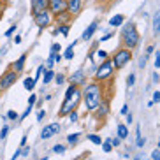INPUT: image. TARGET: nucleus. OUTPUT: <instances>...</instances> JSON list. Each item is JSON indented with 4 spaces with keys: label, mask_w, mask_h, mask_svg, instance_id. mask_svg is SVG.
<instances>
[{
    "label": "nucleus",
    "mask_w": 160,
    "mask_h": 160,
    "mask_svg": "<svg viewBox=\"0 0 160 160\" xmlns=\"http://www.w3.org/2000/svg\"><path fill=\"white\" fill-rule=\"evenodd\" d=\"M109 142H111V146H113V148H120V144H122V139H120V137H109Z\"/></svg>",
    "instance_id": "obj_28"
},
{
    "label": "nucleus",
    "mask_w": 160,
    "mask_h": 160,
    "mask_svg": "<svg viewBox=\"0 0 160 160\" xmlns=\"http://www.w3.org/2000/svg\"><path fill=\"white\" fill-rule=\"evenodd\" d=\"M53 153H57V155H63V153H65V146H63V144H55V146H53Z\"/></svg>",
    "instance_id": "obj_25"
},
{
    "label": "nucleus",
    "mask_w": 160,
    "mask_h": 160,
    "mask_svg": "<svg viewBox=\"0 0 160 160\" xmlns=\"http://www.w3.org/2000/svg\"><path fill=\"white\" fill-rule=\"evenodd\" d=\"M120 113H122V114H127V113H128V106H123V108H122V111H120Z\"/></svg>",
    "instance_id": "obj_50"
},
{
    "label": "nucleus",
    "mask_w": 160,
    "mask_h": 160,
    "mask_svg": "<svg viewBox=\"0 0 160 160\" xmlns=\"http://www.w3.org/2000/svg\"><path fill=\"white\" fill-rule=\"evenodd\" d=\"M60 49H62V46H60V44H53V46H51V51H49V57H53V55H57V53L60 51Z\"/></svg>",
    "instance_id": "obj_34"
},
{
    "label": "nucleus",
    "mask_w": 160,
    "mask_h": 160,
    "mask_svg": "<svg viewBox=\"0 0 160 160\" xmlns=\"http://www.w3.org/2000/svg\"><path fill=\"white\" fill-rule=\"evenodd\" d=\"M146 62H148V55H144V57H141V58H139V63H137V65H139V67L142 69V67L146 65Z\"/></svg>",
    "instance_id": "obj_41"
},
{
    "label": "nucleus",
    "mask_w": 160,
    "mask_h": 160,
    "mask_svg": "<svg viewBox=\"0 0 160 160\" xmlns=\"http://www.w3.org/2000/svg\"><path fill=\"white\" fill-rule=\"evenodd\" d=\"M134 120H132V113H127V123H132Z\"/></svg>",
    "instance_id": "obj_51"
},
{
    "label": "nucleus",
    "mask_w": 160,
    "mask_h": 160,
    "mask_svg": "<svg viewBox=\"0 0 160 160\" xmlns=\"http://www.w3.org/2000/svg\"><path fill=\"white\" fill-rule=\"evenodd\" d=\"M27 139H28V137H27V134H25V136L21 137V142H19V148H23V146H27Z\"/></svg>",
    "instance_id": "obj_47"
},
{
    "label": "nucleus",
    "mask_w": 160,
    "mask_h": 160,
    "mask_svg": "<svg viewBox=\"0 0 160 160\" xmlns=\"http://www.w3.org/2000/svg\"><path fill=\"white\" fill-rule=\"evenodd\" d=\"M97 57H99L100 60H106V58H108V53L104 51V49H97Z\"/></svg>",
    "instance_id": "obj_37"
},
{
    "label": "nucleus",
    "mask_w": 160,
    "mask_h": 160,
    "mask_svg": "<svg viewBox=\"0 0 160 160\" xmlns=\"http://www.w3.org/2000/svg\"><path fill=\"white\" fill-rule=\"evenodd\" d=\"M151 78H153V83H158V81H160V76L157 74V72H155L153 76H151Z\"/></svg>",
    "instance_id": "obj_49"
},
{
    "label": "nucleus",
    "mask_w": 160,
    "mask_h": 160,
    "mask_svg": "<svg viewBox=\"0 0 160 160\" xmlns=\"http://www.w3.org/2000/svg\"><path fill=\"white\" fill-rule=\"evenodd\" d=\"M5 116H7V120H18L19 114L16 113V111H12V109H11V111H7V114H5Z\"/></svg>",
    "instance_id": "obj_33"
},
{
    "label": "nucleus",
    "mask_w": 160,
    "mask_h": 160,
    "mask_svg": "<svg viewBox=\"0 0 160 160\" xmlns=\"http://www.w3.org/2000/svg\"><path fill=\"white\" fill-rule=\"evenodd\" d=\"M39 160H48V157H42V158H39Z\"/></svg>",
    "instance_id": "obj_55"
},
{
    "label": "nucleus",
    "mask_w": 160,
    "mask_h": 160,
    "mask_svg": "<svg viewBox=\"0 0 160 160\" xmlns=\"http://www.w3.org/2000/svg\"><path fill=\"white\" fill-rule=\"evenodd\" d=\"M130 60H132V51L128 49V48H122V49H118V51L113 55V58H111L114 69H123V67L127 65Z\"/></svg>",
    "instance_id": "obj_5"
},
{
    "label": "nucleus",
    "mask_w": 160,
    "mask_h": 160,
    "mask_svg": "<svg viewBox=\"0 0 160 160\" xmlns=\"http://www.w3.org/2000/svg\"><path fill=\"white\" fill-rule=\"evenodd\" d=\"M58 33H62V35H63V37H67V35H69V32H71V27H69V25H58Z\"/></svg>",
    "instance_id": "obj_23"
},
{
    "label": "nucleus",
    "mask_w": 160,
    "mask_h": 160,
    "mask_svg": "<svg viewBox=\"0 0 160 160\" xmlns=\"http://www.w3.org/2000/svg\"><path fill=\"white\" fill-rule=\"evenodd\" d=\"M28 153H30V148H28V146H23V150H21V155H23V157H28Z\"/></svg>",
    "instance_id": "obj_44"
},
{
    "label": "nucleus",
    "mask_w": 160,
    "mask_h": 160,
    "mask_svg": "<svg viewBox=\"0 0 160 160\" xmlns=\"http://www.w3.org/2000/svg\"><path fill=\"white\" fill-rule=\"evenodd\" d=\"M30 2H32V14L42 9H48V0H30Z\"/></svg>",
    "instance_id": "obj_14"
},
{
    "label": "nucleus",
    "mask_w": 160,
    "mask_h": 160,
    "mask_svg": "<svg viewBox=\"0 0 160 160\" xmlns=\"http://www.w3.org/2000/svg\"><path fill=\"white\" fill-rule=\"evenodd\" d=\"M60 123L55 122V123H49V125H46V127L41 130V139L42 141H48V139H51V137H55L60 132Z\"/></svg>",
    "instance_id": "obj_9"
},
{
    "label": "nucleus",
    "mask_w": 160,
    "mask_h": 160,
    "mask_svg": "<svg viewBox=\"0 0 160 160\" xmlns=\"http://www.w3.org/2000/svg\"><path fill=\"white\" fill-rule=\"evenodd\" d=\"M0 16H2V14H0Z\"/></svg>",
    "instance_id": "obj_59"
},
{
    "label": "nucleus",
    "mask_w": 160,
    "mask_h": 160,
    "mask_svg": "<svg viewBox=\"0 0 160 160\" xmlns=\"http://www.w3.org/2000/svg\"><path fill=\"white\" fill-rule=\"evenodd\" d=\"M113 72H114V65H113V62L111 60H102L100 62V65L95 69V79L97 81H108V79H111L113 78Z\"/></svg>",
    "instance_id": "obj_4"
},
{
    "label": "nucleus",
    "mask_w": 160,
    "mask_h": 160,
    "mask_svg": "<svg viewBox=\"0 0 160 160\" xmlns=\"http://www.w3.org/2000/svg\"><path fill=\"white\" fill-rule=\"evenodd\" d=\"M151 160H160V157H155V158H151Z\"/></svg>",
    "instance_id": "obj_56"
},
{
    "label": "nucleus",
    "mask_w": 160,
    "mask_h": 160,
    "mask_svg": "<svg viewBox=\"0 0 160 160\" xmlns=\"http://www.w3.org/2000/svg\"><path fill=\"white\" fill-rule=\"evenodd\" d=\"M116 136L120 137V139H128V128L125 123H118V127H116Z\"/></svg>",
    "instance_id": "obj_15"
},
{
    "label": "nucleus",
    "mask_w": 160,
    "mask_h": 160,
    "mask_svg": "<svg viewBox=\"0 0 160 160\" xmlns=\"http://www.w3.org/2000/svg\"><path fill=\"white\" fill-rule=\"evenodd\" d=\"M111 37H113V33H106L104 37H100V42H106V41H109Z\"/></svg>",
    "instance_id": "obj_45"
},
{
    "label": "nucleus",
    "mask_w": 160,
    "mask_h": 160,
    "mask_svg": "<svg viewBox=\"0 0 160 160\" xmlns=\"http://www.w3.org/2000/svg\"><path fill=\"white\" fill-rule=\"evenodd\" d=\"M44 71H46V69H44V65H39V67H37V72H35V78H33L35 85H37V81L42 78V72H44Z\"/></svg>",
    "instance_id": "obj_27"
},
{
    "label": "nucleus",
    "mask_w": 160,
    "mask_h": 160,
    "mask_svg": "<svg viewBox=\"0 0 160 160\" xmlns=\"http://www.w3.org/2000/svg\"><path fill=\"white\" fill-rule=\"evenodd\" d=\"M97 28H99V23H97V21H92V23L85 28V32H83L81 39H83V41H90V39L93 37V33L97 32Z\"/></svg>",
    "instance_id": "obj_11"
},
{
    "label": "nucleus",
    "mask_w": 160,
    "mask_h": 160,
    "mask_svg": "<svg viewBox=\"0 0 160 160\" xmlns=\"http://www.w3.org/2000/svg\"><path fill=\"white\" fill-rule=\"evenodd\" d=\"M7 134H9V125H4L2 130H0V141H4L5 137H7Z\"/></svg>",
    "instance_id": "obj_31"
},
{
    "label": "nucleus",
    "mask_w": 160,
    "mask_h": 160,
    "mask_svg": "<svg viewBox=\"0 0 160 160\" xmlns=\"http://www.w3.org/2000/svg\"><path fill=\"white\" fill-rule=\"evenodd\" d=\"M83 11V0H67V12L71 16H78Z\"/></svg>",
    "instance_id": "obj_10"
},
{
    "label": "nucleus",
    "mask_w": 160,
    "mask_h": 160,
    "mask_svg": "<svg viewBox=\"0 0 160 160\" xmlns=\"http://www.w3.org/2000/svg\"><path fill=\"white\" fill-rule=\"evenodd\" d=\"M158 148H160V139H158Z\"/></svg>",
    "instance_id": "obj_58"
},
{
    "label": "nucleus",
    "mask_w": 160,
    "mask_h": 160,
    "mask_svg": "<svg viewBox=\"0 0 160 160\" xmlns=\"http://www.w3.org/2000/svg\"><path fill=\"white\" fill-rule=\"evenodd\" d=\"M155 69H160V51L158 49L155 53Z\"/></svg>",
    "instance_id": "obj_40"
},
{
    "label": "nucleus",
    "mask_w": 160,
    "mask_h": 160,
    "mask_svg": "<svg viewBox=\"0 0 160 160\" xmlns=\"http://www.w3.org/2000/svg\"><path fill=\"white\" fill-rule=\"evenodd\" d=\"M134 83H136V74H130V76H128V79H127V85L128 86H134Z\"/></svg>",
    "instance_id": "obj_42"
},
{
    "label": "nucleus",
    "mask_w": 160,
    "mask_h": 160,
    "mask_svg": "<svg viewBox=\"0 0 160 160\" xmlns=\"http://www.w3.org/2000/svg\"><path fill=\"white\" fill-rule=\"evenodd\" d=\"M48 11L53 16H58L67 11V0H48Z\"/></svg>",
    "instance_id": "obj_8"
},
{
    "label": "nucleus",
    "mask_w": 160,
    "mask_h": 160,
    "mask_svg": "<svg viewBox=\"0 0 160 160\" xmlns=\"http://www.w3.org/2000/svg\"><path fill=\"white\" fill-rule=\"evenodd\" d=\"M141 158H142V155H137V157H136V158H134V160H141Z\"/></svg>",
    "instance_id": "obj_54"
},
{
    "label": "nucleus",
    "mask_w": 160,
    "mask_h": 160,
    "mask_svg": "<svg viewBox=\"0 0 160 160\" xmlns=\"http://www.w3.org/2000/svg\"><path fill=\"white\" fill-rule=\"evenodd\" d=\"M16 81H18V72L9 69V71L5 72L4 76H0V92H4V90H9L11 86L14 85Z\"/></svg>",
    "instance_id": "obj_7"
},
{
    "label": "nucleus",
    "mask_w": 160,
    "mask_h": 160,
    "mask_svg": "<svg viewBox=\"0 0 160 160\" xmlns=\"http://www.w3.org/2000/svg\"><path fill=\"white\" fill-rule=\"evenodd\" d=\"M123 21H125V16L123 14H114V16H111L109 18V27H122L123 25Z\"/></svg>",
    "instance_id": "obj_16"
},
{
    "label": "nucleus",
    "mask_w": 160,
    "mask_h": 160,
    "mask_svg": "<svg viewBox=\"0 0 160 160\" xmlns=\"http://www.w3.org/2000/svg\"><path fill=\"white\" fill-rule=\"evenodd\" d=\"M44 116H46V111H44V109H39L37 111V122H42Z\"/></svg>",
    "instance_id": "obj_38"
},
{
    "label": "nucleus",
    "mask_w": 160,
    "mask_h": 160,
    "mask_svg": "<svg viewBox=\"0 0 160 160\" xmlns=\"http://www.w3.org/2000/svg\"><path fill=\"white\" fill-rule=\"evenodd\" d=\"M153 35H155V37L160 35V12H157V14L153 16Z\"/></svg>",
    "instance_id": "obj_17"
},
{
    "label": "nucleus",
    "mask_w": 160,
    "mask_h": 160,
    "mask_svg": "<svg viewBox=\"0 0 160 160\" xmlns=\"http://www.w3.org/2000/svg\"><path fill=\"white\" fill-rule=\"evenodd\" d=\"M95 111H97V116H99V118H104L106 114L109 113V108H108V104H99Z\"/></svg>",
    "instance_id": "obj_18"
},
{
    "label": "nucleus",
    "mask_w": 160,
    "mask_h": 160,
    "mask_svg": "<svg viewBox=\"0 0 160 160\" xmlns=\"http://www.w3.org/2000/svg\"><path fill=\"white\" fill-rule=\"evenodd\" d=\"M141 41V35L136 28V23L134 21H128V23H123L122 25V42L123 48H128V49H134L137 48Z\"/></svg>",
    "instance_id": "obj_3"
},
{
    "label": "nucleus",
    "mask_w": 160,
    "mask_h": 160,
    "mask_svg": "<svg viewBox=\"0 0 160 160\" xmlns=\"http://www.w3.org/2000/svg\"><path fill=\"white\" fill-rule=\"evenodd\" d=\"M83 99H85V104H86V111L93 113L97 106L100 104V97H102V86L99 83H90L86 85V88L81 92Z\"/></svg>",
    "instance_id": "obj_2"
},
{
    "label": "nucleus",
    "mask_w": 160,
    "mask_h": 160,
    "mask_svg": "<svg viewBox=\"0 0 160 160\" xmlns=\"http://www.w3.org/2000/svg\"><path fill=\"white\" fill-rule=\"evenodd\" d=\"M100 2H109V0H100Z\"/></svg>",
    "instance_id": "obj_57"
},
{
    "label": "nucleus",
    "mask_w": 160,
    "mask_h": 160,
    "mask_svg": "<svg viewBox=\"0 0 160 160\" xmlns=\"http://www.w3.org/2000/svg\"><path fill=\"white\" fill-rule=\"evenodd\" d=\"M86 139H88V141H92L93 144H102V137L97 136V134H88V136H86Z\"/></svg>",
    "instance_id": "obj_22"
},
{
    "label": "nucleus",
    "mask_w": 160,
    "mask_h": 160,
    "mask_svg": "<svg viewBox=\"0 0 160 160\" xmlns=\"http://www.w3.org/2000/svg\"><path fill=\"white\" fill-rule=\"evenodd\" d=\"M4 9V2H2V0H0V11Z\"/></svg>",
    "instance_id": "obj_53"
},
{
    "label": "nucleus",
    "mask_w": 160,
    "mask_h": 160,
    "mask_svg": "<svg viewBox=\"0 0 160 160\" xmlns=\"http://www.w3.org/2000/svg\"><path fill=\"white\" fill-rule=\"evenodd\" d=\"M25 63H27V53H23V55H21V57H19L18 60L12 63V67H11V69H12V71H16V72L19 74V72H23Z\"/></svg>",
    "instance_id": "obj_13"
},
{
    "label": "nucleus",
    "mask_w": 160,
    "mask_h": 160,
    "mask_svg": "<svg viewBox=\"0 0 160 160\" xmlns=\"http://www.w3.org/2000/svg\"><path fill=\"white\" fill-rule=\"evenodd\" d=\"M74 46H76V41L69 48H67L65 51H63V58H65V60H72V58H74V49H72Z\"/></svg>",
    "instance_id": "obj_21"
},
{
    "label": "nucleus",
    "mask_w": 160,
    "mask_h": 160,
    "mask_svg": "<svg viewBox=\"0 0 160 160\" xmlns=\"http://www.w3.org/2000/svg\"><path fill=\"white\" fill-rule=\"evenodd\" d=\"M19 155H21V148H18V150L14 151V155L11 157V160H18V158H19Z\"/></svg>",
    "instance_id": "obj_43"
},
{
    "label": "nucleus",
    "mask_w": 160,
    "mask_h": 160,
    "mask_svg": "<svg viewBox=\"0 0 160 160\" xmlns=\"http://www.w3.org/2000/svg\"><path fill=\"white\" fill-rule=\"evenodd\" d=\"M32 18H33V23L42 30V28H48V27L51 25L53 14L48 9H42V11H39V12H35V14H32Z\"/></svg>",
    "instance_id": "obj_6"
},
{
    "label": "nucleus",
    "mask_w": 160,
    "mask_h": 160,
    "mask_svg": "<svg viewBox=\"0 0 160 160\" xmlns=\"http://www.w3.org/2000/svg\"><path fill=\"white\" fill-rule=\"evenodd\" d=\"M79 139V134H71V136H67V141L71 142V144H76Z\"/></svg>",
    "instance_id": "obj_32"
},
{
    "label": "nucleus",
    "mask_w": 160,
    "mask_h": 160,
    "mask_svg": "<svg viewBox=\"0 0 160 160\" xmlns=\"http://www.w3.org/2000/svg\"><path fill=\"white\" fill-rule=\"evenodd\" d=\"M102 150L106 151V153H111V151H113V146H111V142H109V139H106V141H102Z\"/></svg>",
    "instance_id": "obj_29"
},
{
    "label": "nucleus",
    "mask_w": 160,
    "mask_h": 160,
    "mask_svg": "<svg viewBox=\"0 0 160 160\" xmlns=\"http://www.w3.org/2000/svg\"><path fill=\"white\" fill-rule=\"evenodd\" d=\"M16 30H18V25H11L9 28L5 30V33H4V37H7V39H9V37H12V33H14Z\"/></svg>",
    "instance_id": "obj_26"
},
{
    "label": "nucleus",
    "mask_w": 160,
    "mask_h": 160,
    "mask_svg": "<svg viewBox=\"0 0 160 160\" xmlns=\"http://www.w3.org/2000/svg\"><path fill=\"white\" fill-rule=\"evenodd\" d=\"M55 83H57L58 86H62L63 83H65V76L63 74H55Z\"/></svg>",
    "instance_id": "obj_30"
},
{
    "label": "nucleus",
    "mask_w": 160,
    "mask_h": 160,
    "mask_svg": "<svg viewBox=\"0 0 160 160\" xmlns=\"http://www.w3.org/2000/svg\"><path fill=\"white\" fill-rule=\"evenodd\" d=\"M35 102H37V95L32 93V95L28 97V106H35Z\"/></svg>",
    "instance_id": "obj_39"
},
{
    "label": "nucleus",
    "mask_w": 160,
    "mask_h": 160,
    "mask_svg": "<svg viewBox=\"0 0 160 160\" xmlns=\"http://www.w3.org/2000/svg\"><path fill=\"white\" fill-rule=\"evenodd\" d=\"M85 78H86V76H85V71H83V69H79V71H76L74 74L69 78V81H71L72 85H85V83H86Z\"/></svg>",
    "instance_id": "obj_12"
},
{
    "label": "nucleus",
    "mask_w": 160,
    "mask_h": 160,
    "mask_svg": "<svg viewBox=\"0 0 160 160\" xmlns=\"http://www.w3.org/2000/svg\"><path fill=\"white\" fill-rule=\"evenodd\" d=\"M67 116H69V122H72V123L78 122V111H76V109H74V111H71Z\"/></svg>",
    "instance_id": "obj_35"
},
{
    "label": "nucleus",
    "mask_w": 160,
    "mask_h": 160,
    "mask_svg": "<svg viewBox=\"0 0 160 160\" xmlns=\"http://www.w3.org/2000/svg\"><path fill=\"white\" fill-rule=\"evenodd\" d=\"M153 51H155V46H148V48H146V55H148V57H150Z\"/></svg>",
    "instance_id": "obj_48"
},
{
    "label": "nucleus",
    "mask_w": 160,
    "mask_h": 160,
    "mask_svg": "<svg viewBox=\"0 0 160 160\" xmlns=\"http://www.w3.org/2000/svg\"><path fill=\"white\" fill-rule=\"evenodd\" d=\"M53 79H55V72H53L51 69H46V71H44V78H42V85L51 83Z\"/></svg>",
    "instance_id": "obj_19"
},
{
    "label": "nucleus",
    "mask_w": 160,
    "mask_h": 160,
    "mask_svg": "<svg viewBox=\"0 0 160 160\" xmlns=\"http://www.w3.org/2000/svg\"><path fill=\"white\" fill-rule=\"evenodd\" d=\"M83 99V95H81V92L78 90V85H72L65 90V100H63V104H62V108L58 109V116H67V114L71 113V111H74L76 108H78V104H79V100Z\"/></svg>",
    "instance_id": "obj_1"
},
{
    "label": "nucleus",
    "mask_w": 160,
    "mask_h": 160,
    "mask_svg": "<svg viewBox=\"0 0 160 160\" xmlns=\"http://www.w3.org/2000/svg\"><path fill=\"white\" fill-rule=\"evenodd\" d=\"M32 109H33V106H27V109L23 111V114H21V116H18V122H23V120H27V116L32 113Z\"/></svg>",
    "instance_id": "obj_24"
},
{
    "label": "nucleus",
    "mask_w": 160,
    "mask_h": 160,
    "mask_svg": "<svg viewBox=\"0 0 160 160\" xmlns=\"http://www.w3.org/2000/svg\"><path fill=\"white\" fill-rule=\"evenodd\" d=\"M144 144H146V139H144V137H141V136H139V137L136 139V146H137V148H142Z\"/></svg>",
    "instance_id": "obj_36"
},
{
    "label": "nucleus",
    "mask_w": 160,
    "mask_h": 160,
    "mask_svg": "<svg viewBox=\"0 0 160 160\" xmlns=\"http://www.w3.org/2000/svg\"><path fill=\"white\" fill-rule=\"evenodd\" d=\"M19 42H21V35H16V37H14V44H19Z\"/></svg>",
    "instance_id": "obj_52"
},
{
    "label": "nucleus",
    "mask_w": 160,
    "mask_h": 160,
    "mask_svg": "<svg viewBox=\"0 0 160 160\" xmlns=\"http://www.w3.org/2000/svg\"><path fill=\"white\" fill-rule=\"evenodd\" d=\"M23 86H25V90L33 92V88H35V81H33V78H25V79H23Z\"/></svg>",
    "instance_id": "obj_20"
},
{
    "label": "nucleus",
    "mask_w": 160,
    "mask_h": 160,
    "mask_svg": "<svg viewBox=\"0 0 160 160\" xmlns=\"http://www.w3.org/2000/svg\"><path fill=\"white\" fill-rule=\"evenodd\" d=\"M153 102H160V92H153Z\"/></svg>",
    "instance_id": "obj_46"
}]
</instances>
